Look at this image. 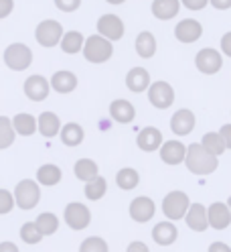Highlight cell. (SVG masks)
Segmentation results:
<instances>
[{
  "instance_id": "cell-33",
  "label": "cell",
  "mask_w": 231,
  "mask_h": 252,
  "mask_svg": "<svg viewBox=\"0 0 231 252\" xmlns=\"http://www.w3.org/2000/svg\"><path fill=\"white\" fill-rule=\"evenodd\" d=\"M61 49L69 55L79 53L83 49V35L77 33V31H69V33L63 35V39H61Z\"/></svg>"
},
{
  "instance_id": "cell-30",
  "label": "cell",
  "mask_w": 231,
  "mask_h": 252,
  "mask_svg": "<svg viewBox=\"0 0 231 252\" xmlns=\"http://www.w3.org/2000/svg\"><path fill=\"white\" fill-rule=\"evenodd\" d=\"M116 183L120 189H124V191H132L134 187H138V183H140V175H138V171L132 169V167H124L118 171L116 175Z\"/></svg>"
},
{
  "instance_id": "cell-13",
  "label": "cell",
  "mask_w": 231,
  "mask_h": 252,
  "mask_svg": "<svg viewBox=\"0 0 231 252\" xmlns=\"http://www.w3.org/2000/svg\"><path fill=\"white\" fill-rule=\"evenodd\" d=\"M49 90H51V84L45 80L43 75H30L25 82V94H26V98L33 100V102L47 100Z\"/></svg>"
},
{
  "instance_id": "cell-17",
  "label": "cell",
  "mask_w": 231,
  "mask_h": 252,
  "mask_svg": "<svg viewBox=\"0 0 231 252\" xmlns=\"http://www.w3.org/2000/svg\"><path fill=\"white\" fill-rule=\"evenodd\" d=\"M195 124H197L195 114L191 112V110L182 108V110H177V112L173 114V118H171V130L177 136H187V134L193 132Z\"/></svg>"
},
{
  "instance_id": "cell-44",
  "label": "cell",
  "mask_w": 231,
  "mask_h": 252,
  "mask_svg": "<svg viewBox=\"0 0 231 252\" xmlns=\"http://www.w3.org/2000/svg\"><path fill=\"white\" fill-rule=\"evenodd\" d=\"M207 252H231V246H229L227 242L217 240V242H211V244H209V250H207Z\"/></svg>"
},
{
  "instance_id": "cell-18",
  "label": "cell",
  "mask_w": 231,
  "mask_h": 252,
  "mask_svg": "<svg viewBox=\"0 0 231 252\" xmlns=\"http://www.w3.org/2000/svg\"><path fill=\"white\" fill-rule=\"evenodd\" d=\"M184 222H187V226L201 234L209 228V218H207V208L203 206V203H191V208L187 212V216H184Z\"/></svg>"
},
{
  "instance_id": "cell-40",
  "label": "cell",
  "mask_w": 231,
  "mask_h": 252,
  "mask_svg": "<svg viewBox=\"0 0 231 252\" xmlns=\"http://www.w3.org/2000/svg\"><path fill=\"white\" fill-rule=\"evenodd\" d=\"M182 4L189 10H203L209 4V0H182Z\"/></svg>"
},
{
  "instance_id": "cell-27",
  "label": "cell",
  "mask_w": 231,
  "mask_h": 252,
  "mask_svg": "<svg viewBox=\"0 0 231 252\" xmlns=\"http://www.w3.org/2000/svg\"><path fill=\"white\" fill-rule=\"evenodd\" d=\"M51 88L59 94H69L77 88V77L71 71H57L51 77Z\"/></svg>"
},
{
  "instance_id": "cell-3",
  "label": "cell",
  "mask_w": 231,
  "mask_h": 252,
  "mask_svg": "<svg viewBox=\"0 0 231 252\" xmlns=\"http://www.w3.org/2000/svg\"><path fill=\"white\" fill-rule=\"evenodd\" d=\"M189 208H191L189 195L184 191H179V189L166 193L164 199H162V214H164V218L168 220V222H179V220H184Z\"/></svg>"
},
{
  "instance_id": "cell-11",
  "label": "cell",
  "mask_w": 231,
  "mask_h": 252,
  "mask_svg": "<svg viewBox=\"0 0 231 252\" xmlns=\"http://www.w3.org/2000/svg\"><path fill=\"white\" fill-rule=\"evenodd\" d=\"M207 218H209V228L213 230H227L231 226V212L227 203L223 201H213L207 208Z\"/></svg>"
},
{
  "instance_id": "cell-16",
  "label": "cell",
  "mask_w": 231,
  "mask_h": 252,
  "mask_svg": "<svg viewBox=\"0 0 231 252\" xmlns=\"http://www.w3.org/2000/svg\"><path fill=\"white\" fill-rule=\"evenodd\" d=\"M187 157V147L180 140H164L160 147V159L166 165H180Z\"/></svg>"
},
{
  "instance_id": "cell-46",
  "label": "cell",
  "mask_w": 231,
  "mask_h": 252,
  "mask_svg": "<svg viewBox=\"0 0 231 252\" xmlns=\"http://www.w3.org/2000/svg\"><path fill=\"white\" fill-rule=\"evenodd\" d=\"M0 252H21L19 246L10 242V240H4V242H0Z\"/></svg>"
},
{
  "instance_id": "cell-14",
  "label": "cell",
  "mask_w": 231,
  "mask_h": 252,
  "mask_svg": "<svg viewBox=\"0 0 231 252\" xmlns=\"http://www.w3.org/2000/svg\"><path fill=\"white\" fill-rule=\"evenodd\" d=\"M152 240L158 246H173L179 240V228L175 226V222L162 220L152 228Z\"/></svg>"
},
{
  "instance_id": "cell-37",
  "label": "cell",
  "mask_w": 231,
  "mask_h": 252,
  "mask_svg": "<svg viewBox=\"0 0 231 252\" xmlns=\"http://www.w3.org/2000/svg\"><path fill=\"white\" fill-rule=\"evenodd\" d=\"M79 252H110V246L102 236H87L79 244Z\"/></svg>"
},
{
  "instance_id": "cell-19",
  "label": "cell",
  "mask_w": 231,
  "mask_h": 252,
  "mask_svg": "<svg viewBox=\"0 0 231 252\" xmlns=\"http://www.w3.org/2000/svg\"><path fill=\"white\" fill-rule=\"evenodd\" d=\"M175 35H177V39L180 43H195V41L201 39L203 27H201V23L195 21V19H184V21H180L177 25Z\"/></svg>"
},
{
  "instance_id": "cell-7",
  "label": "cell",
  "mask_w": 231,
  "mask_h": 252,
  "mask_svg": "<svg viewBox=\"0 0 231 252\" xmlns=\"http://www.w3.org/2000/svg\"><path fill=\"white\" fill-rule=\"evenodd\" d=\"M148 100L154 108L158 110H166L171 108L175 102V90L171 84L166 82H156V84H150L148 88Z\"/></svg>"
},
{
  "instance_id": "cell-25",
  "label": "cell",
  "mask_w": 231,
  "mask_h": 252,
  "mask_svg": "<svg viewBox=\"0 0 231 252\" xmlns=\"http://www.w3.org/2000/svg\"><path fill=\"white\" fill-rule=\"evenodd\" d=\"M179 8H180L179 0H154L152 2V14L160 21L175 19L179 14Z\"/></svg>"
},
{
  "instance_id": "cell-29",
  "label": "cell",
  "mask_w": 231,
  "mask_h": 252,
  "mask_svg": "<svg viewBox=\"0 0 231 252\" xmlns=\"http://www.w3.org/2000/svg\"><path fill=\"white\" fill-rule=\"evenodd\" d=\"M35 224H37L39 232L43 234V238H45V236L57 234V230H59V218H57L53 212H43V214L37 216Z\"/></svg>"
},
{
  "instance_id": "cell-35",
  "label": "cell",
  "mask_w": 231,
  "mask_h": 252,
  "mask_svg": "<svg viewBox=\"0 0 231 252\" xmlns=\"http://www.w3.org/2000/svg\"><path fill=\"white\" fill-rule=\"evenodd\" d=\"M201 145H203L205 151H209V153L215 155V157H219V155H223V153L227 151L223 138L219 136V132H207V134L203 136V140H201Z\"/></svg>"
},
{
  "instance_id": "cell-24",
  "label": "cell",
  "mask_w": 231,
  "mask_h": 252,
  "mask_svg": "<svg viewBox=\"0 0 231 252\" xmlns=\"http://www.w3.org/2000/svg\"><path fill=\"white\" fill-rule=\"evenodd\" d=\"M61 179H63V171H61L57 165H53V163H45V165H41L39 171H37V183H39V185L53 187V185H57Z\"/></svg>"
},
{
  "instance_id": "cell-22",
  "label": "cell",
  "mask_w": 231,
  "mask_h": 252,
  "mask_svg": "<svg viewBox=\"0 0 231 252\" xmlns=\"http://www.w3.org/2000/svg\"><path fill=\"white\" fill-rule=\"evenodd\" d=\"M126 86L130 92L140 94L150 88V73L144 67H132L126 75Z\"/></svg>"
},
{
  "instance_id": "cell-41",
  "label": "cell",
  "mask_w": 231,
  "mask_h": 252,
  "mask_svg": "<svg viewBox=\"0 0 231 252\" xmlns=\"http://www.w3.org/2000/svg\"><path fill=\"white\" fill-rule=\"evenodd\" d=\"M126 252H150V248L142 242V240H134L126 246Z\"/></svg>"
},
{
  "instance_id": "cell-31",
  "label": "cell",
  "mask_w": 231,
  "mask_h": 252,
  "mask_svg": "<svg viewBox=\"0 0 231 252\" xmlns=\"http://www.w3.org/2000/svg\"><path fill=\"white\" fill-rule=\"evenodd\" d=\"M136 51H138V55L144 57V59H148V57H152L154 53H156V39H154V35L148 33V31H144V33L138 35V39H136Z\"/></svg>"
},
{
  "instance_id": "cell-36",
  "label": "cell",
  "mask_w": 231,
  "mask_h": 252,
  "mask_svg": "<svg viewBox=\"0 0 231 252\" xmlns=\"http://www.w3.org/2000/svg\"><path fill=\"white\" fill-rule=\"evenodd\" d=\"M19 236H21V240L25 242V244H39L41 240H43V234L39 232V228H37V224L35 222H25L23 226H21V230H19Z\"/></svg>"
},
{
  "instance_id": "cell-9",
  "label": "cell",
  "mask_w": 231,
  "mask_h": 252,
  "mask_svg": "<svg viewBox=\"0 0 231 252\" xmlns=\"http://www.w3.org/2000/svg\"><path fill=\"white\" fill-rule=\"evenodd\" d=\"M37 41L39 45L43 47H55L57 43H61L63 39V27H61L57 21H43L39 27H37Z\"/></svg>"
},
{
  "instance_id": "cell-5",
  "label": "cell",
  "mask_w": 231,
  "mask_h": 252,
  "mask_svg": "<svg viewBox=\"0 0 231 252\" xmlns=\"http://www.w3.org/2000/svg\"><path fill=\"white\" fill-rule=\"evenodd\" d=\"M63 220H65L67 228H71L73 232H81L91 224V212L85 203L71 201L63 210Z\"/></svg>"
},
{
  "instance_id": "cell-34",
  "label": "cell",
  "mask_w": 231,
  "mask_h": 252,
  "mask_svg": "<svg viewBox=\"0 0 231 252\" xmlns=\"http://www.w3.org/2000/svg\"><path fill=\"white\" fill-rule=\"evenodd\" d=\"M14 138H17V132L12 128V120L6 116H0V151L12 147Z\"/></svg>"
},
{
  "instance_id": "cell-12",
  "label": "cell",
  "mask_w": 231,
  "mask_h": 252,
  "mask_svg": "<svg viewBox=\"0 0 231 252\" xmlns=\"http://www.w3.org/2000/svg\"><path fill=\"white\" fill-rule=\"evenodd\" d=\"M195 65L197 69L201 71V73H207V75H213V73H217L223 65V61H221V55L215 51V49H201L197 53L195 57Z\"/></svg>"
},
{
  "instance_id": "cell-2",
  "label": "cell",
  "mask_w": 231,
  "mask_h": 252,
  "mask_svg": "<svg viewBox=\"0 0 231 252\" xmlns=\"http://www.w3.org/2000/svg\"><path fill=\"white\" fill-rule=\"evenodd\" d=\"M14 203L19 206V210H35L41 201V185L35 179H23L14 187Z\"/></svg>"
},
{
  "instance_id": "cell-20",
  "label": "cell",
  "mask_w": 231,
  "mask_h": 252,
  "mask_svg": "<svg viewBox=\"0 0 231 252\" xmlns=\"http://www.w3.org/2000/svg\"><path fill=\"white\" fill-rule=\"evenodd\" d=\"M37 130L45 136V138H53L61 132V120L55 112H43L39 118H37Z\"/></svg>"
},
{
  "instance_id": "cell-21",
  "label": "cell",
  "mask_w": 231,
  "mask_h": 252,
  "mask_svg": "<svg viewBox=\"0 0 231 252\" xmlns=\"http://www.w3.org/2000/svg\"><path fill=\"white\" fill-rule=\"evenodd\" d=\"M110 116L120 124H128V122H134L136 118V108L128 100H114L110 104Z\"/></svg>"
},
{
  "instance_id": "cell-4",
  "label": "cell",
  "mask_w": 231,
  "mask_h": 252,
  "mask_svg": "<svg viewBox=\"0 0 231 252\" xmlns=\"http://www.w3.org/2000/svg\"><path fill=\"white\" fill-rule=\"evenodd\" d=\"M114 53V45L112 41L103 39L102 35H91L87 37L85 45H83V55L89 63H103L112 57Z\"/></svg>"
},
{
  "instance_id": "cell-6",
  "label": "cell",
  "mask_w": 231,
  "mask_h": 252,
  "mask_svg": "<svg viewBox=\"0 0 231 252\" xmlns=\"http://www.w3.org/2000/svg\"><path fill=\"white\" fill-rule=\"evenodd\" d=\"M4 63L14 71H23L33 63V53H30V49L26 45L12 43V45L6 47V51H4Z\"/></svg>"
},
{
  "instance_id": "cell-48",
  "label": "cell",
  "mask_w": 231,
  "mask_h": 252,
  "mask_svg": "<svg viewBox=\"0 0 231 252\" xmlns=\"http://www.w3.org/2000/svg\"><path fill=\"white\" fill-rule=\"evenodd\" d=\"M105 2H110V4H122V2H126V0H105Z\"/></svg>"
},
{
  "instance_id": "cell-10",
  "label": "cell",
  "mask_w": 231,
  "mask_h": 252,
  "mask_svg": "<svg viewBox=\"0 0 231 252\" xmlns=\"http://www.w3.org/2000/svg\"><path fill=\"white\" fill-rule=\"evenodd\" d=\"M98 33L107 41H120L124 37V23L116 14H103L98 21Z\"/></svg>"
},
{
  "instance_id": "cell-15",
  "label": "cell",
  "mask_w": 231,
  "mask_h": 252,
  "mask_svg": "<svg viewBox=\"0 0 231 252\" xmlns=\"http://www.w3.org/2000/svg\"><path fill=\"white\" fill-rule=\"evenodd\" d=\"M162 132L158 128H154V126H146L138 132V138H136V145L138 149H142L144 153H154V151H160L162 147Z\"/></svg>"
},
{
  "instance_id": "cell-38",
  "label": "cell",
  "mask_w": 231,
  "mask_h": 252,
  "mask_svg": "<svg viewBox=\"0 0 231 252\" xmlns=\"http://www.w3.org/2000/svg\"><path fill=\"white\" fill-rule=\"evenodd\" d=\"M14 195L12 191H8V189H0V216H6L14 210Z\"/></svg>"
},
{
  "instance_id": "cell-39",
  "label": "cell",
  "mask_w": 231,
  "mask_h": 252,
  "mask_svg": "<svg viewBox=\"0 0 231 252\" xmlns=\"http://www.w3.org/2000/svg\"><path fill=\"white\" fill-rule=\"evenodd\" d=\"M81 4V0H55V6L63 12H73Z\"/></svg>"
},
{
  "instance_id": "cell-43",
  "label": "cell",
  "mask_w": 231,
  "mask_h": 252,
  "mask_svg": "<svg viewBox=\"0 0 231 252\" xmlns=\"http://www.w3.org/2000/svg\"><path fill=\"white\" fill-rule=\"evenodd\" d=\"M12 8H14L12 0H0V19H6L12 12Z\"/></svg>"
},
{
  "instance_id": "cell-49",
  "label": "cell",
  "mask_w": 231,
  "mask_h": 252,
  "mask_svg": "<svg viewBox=\"0 0 231 252\" xmlns=\"http://www.w3.org/2000/svg\"><path fill=\"white\" fill-rule=\"evenodd\" d=\"M227 208H229V212H231V195H229V199H227Z\"/></svg>"
},
{
  "instance_id": "cell-1",
  "label": "cell",
  "mask_w": 231,
  "mask_h": 252,
  "mask_svg": "<svg viewBox=\"0 0 231 252\" xmlns=\"http://www.w3.org/2000/svg\"><path fill=\"white\" fill-rule=\"evenodd\" d=\"M184 165L195 175H211L219 167V157L211 155L203 149L201 143H193L187 147V157H184Z\"/></svg>"
},
{
  "instance_id": "cell-26",
  "label": "cell",
  "mask_w": 231,
  "mask_h": 252,
  "mask_svg": "<svg viewBox=\"0 0 231 252\" xmlns=\"http://www.w3.org/2000/svg\"><path fill=\"white\" fill-rule=\"evenodd\" d=\"M75 171V177L83 181V183H89L94 181L96 177H100V171H98V163L94 159H79L73 167Z\"/></svg>"
},
{
  "instance_id": "cell-45",
  "label": "cell",
  "mask_w": 231,
  "mask_h": 252,
  "mask_svg": "<svg viewBox=\"0 0 231 252\" xmlns=\"http://www.w3.org/2000/svg\"><path fill=\"white\" fill-rule=\"evenodd\" d=\"M221 49H223L225 55L231 57V33H225V35H223V39H221Z\"/></svg>"
},
{
  "instance_id": "cell-23",
  "label": "cell",
  "mask_w": 231,
  "mask_h": 252,
  "mask_svg": "<svg viewBox=\"0 0 231 252\" xmlns=\"http://www.w3.org/2000/svg\"><path fill=\"white\" fill-rule=\"evenodd\" d=\"M59 136H61V143L65 147H79L85 138V132L77 122H67L65 126H61Z\"/></svg>"
},
{
  "instance_id": "cell-42",
  "label": "cell",
  "mask_w": 231,
  "mask_h": 252,
  "mask_svg": "<svg viewBox=\"0 0 231 252\" xmlns=\"http://www.w3.org/2000/svg\"><path fill=\"white\" fill-rule=\"evenodd\" d=\"M219 136L223 138L225 143V149H231V124H223L221 130H219Z\"/></svg>"
},
{
  "instance_id": "cell-28",
  "label": "cell",
  "mask_w": 231,
  "mask_h": 252,
  "mask_svg": "<svg viewBox=\"0 0 231 252\" xmlns=\"http://www.w3.org/2000/svg\"><path fill=\"white\" fill-rule=\"evenodd\" d=\"M12 128L21 136H30V134H35V130H37V120H35V116H30L26 112L17 114L12 118Z\"/></svg>"
},
{
  "instance_id": "cell-32",
  "label": "cell",
  "mask_w": 231,
  "mask_h": 252,
  "mask_svg": "<svg viewBox=\"0 0 231 252\" xmlns=\"http://www.w3.org/2000/svg\"><path fill=\"white\" fill-rule=\"evenodd\" d=\"M83 191H85V197H87L89 201H100V199L105 195V191H107V181L100 175V177H96L94 181L85 183Z\"/></svg>"
},
{
  "instance_id": "cell-47",
  "label": "cell",
  "mask_w": 231,
  "mask_h": 252,
  "mask_svg": "<svg viewBox=\"0 0 231 252\" xmlns=\"http://www.w3.org/2000/svg\"><path fill=\"white\" fill-rule=\"evenodd\" d=\"M209 2H211L215 8H219V10H227V8H231V0H209Z\"/></svg>"
},
{
  "instance_id": "cell-8",
  "label": "cell",
  "mask_w": 231,
  "mask_h": 252,
  "mask_svg": "<svg viewBox=\"0 0 231 252\" xmlns=\"http://www.w3.org/2000/svg\"><path fill=\"white\" fill-rule=\"evenodd\" d=\"M128 212H130V218L134 220V222L146 224L154 218V214H156V203H154L148 195H138V197L132 199Z\"/></svg>"
}]
</instances>
